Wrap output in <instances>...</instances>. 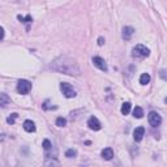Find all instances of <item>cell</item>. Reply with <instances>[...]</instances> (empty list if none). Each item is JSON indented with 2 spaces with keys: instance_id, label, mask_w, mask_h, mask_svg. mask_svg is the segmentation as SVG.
I'll use <instances>...</instances> for the list:
<instances>
[{
  "instance_id": "8",
  "label": "cell",
  "mask_w": 167,
  "mask_h": 167,
  "mask_svg": "<svg viewBox=\"0 0 167 167\" xmlns=\"http://www.w3.org/2000/svg\"><path fill=\"white\" fill-rule=\"evenodd\" d=\"M144 136H145V128L144 127H137L135 131H133V140L136 142H140Z\"/></svg>"
},
{
  "instance_id": "14",
  "label": "cell",
  "mask_w": 167,
  "mask_h": 167,
  "mask_svg": "<svg viewBox=\"0 0 167 167\" xmlns=\"http://www.w3.org/2000/svg\"><path fill=\"white\" fill-rule=\"evenodd\" d=\"M17 18H18V21H21L22 24H27V30H29V25L33 22V17L30 14H27L26 17H24V16H21V14H18L17 16Z\"/></svg>"
},
{
  "instance_id": "19",
  "label": "cell",
  "mask_w": 167,
  "mask_h": 167,
  "mask_svg": "<svg viewBox=\"0 0 167 167\" xmlns=\"http://www.w3.org/2000/svg\"><path fill=\"white\" fill-rule=\"evenodd\" d=\"M65 157L67 158H75V157H77V150L76 149H68L65 152Z\"/></svg>"
},
{
  "instance_id": "2",
  "label": "cell",
  "mask_w": 167,
  "mask_h": 167,
  "mask_svg": "<svg viewBox=\"0 0 167 167\" xmlns=\"http://www.w3.org/2000/svg\"><path fill=\"white\" fill-rule=\"evenodd\" d=\"M150 55V50L144 46V44H137V46L132 50V56L133 58H137V59H144V58H148Z\"/></svg>"
},
{
  "instance_id": "3",
  "label": "cell",
  "mask_w": 167,
  "mask_h": 167,
  "mask_svg": "<svg viewBox=\"0 0 167 167\" xmlns=\"http://www.w3.org/2000/svg\"><path fill=\"white\" fill-rule=\"evenodd\" d=\"M60 90H62V93L64 94L65 98H75L77 96V93L73 89V86H72L71 84H68V82H62L60 84Z\"/></svg>"
},
{
  "instance_id": "17",
  "label": "cell",
  "mask_w": 167,
  "mask_h": 167,
  "mask_svg": "<svg viewBox=\"0 0 167 167\" xmlns=\"http://www.w3.org/2000/svg\"><path fill=\"white\" fill-rule=\"evenodd\" d=\"M150 82V75L149 73H142L140 76V84L141 85H148Z\"/></svg>"
},
{
  "instance_id": "1",
  "label": "cell",
  "mask_w": 167,
  "mask_h": 167,
  "mask_svg": "<svg viewBox=\"0 0 167 167\" xmlns=\"http://www.w3.org/2000/svg\"><path fill=\"white\" fill-rule=\"evenodd\" d=\"M51 68L54 71L60 72L63 75H68V76H80L81 75L80 67L77 64V62L69 56H65V55H62V56L55 59L51 63Z\"/></svg>"
},
{
  "instance_id": "18",
  "label": "cell",
  "mask_w": 167,
  "mask_h": 167,
  "mask_svg": "<svg viewBox=\"0 0 167 167\" xmlns=\"http://www.w3.org/2000/svg\"><path fill=\"white\" fill-rule=\"evenodd\" d=\"M42 146H43V149H44V152L46 153H48L50 150H52V144H51V141L50 140H43V144H42Z\"/></svg>"
},
{
  "instance_id": "24",
  "label": "cell",
  "mask_w": 167,
  "mask_h": 167,
  "mask_svg": "<svg viewBox=\"0 0 167 167\" xmlns=\"http://www.w3.org/2000/svg\"><path fill=\"white\" fill-rule=\"evenodd\" d=\"M104 44V38L103 37H99L98 38V46H103Z\"/></svg>"
},
{
  "instance_id": "23",
  "label": "cell",
  "mask_w": 167,
  "mask_h": 167,
  "mask_svg": "<svg viewBox=\"0 0 167 167\" xmlns=\"http://www.w3.org/2000/svg\"><path fill=\"white\" fill-rule=\"evenodd\" d=\"M158 75H159V77H161V79H162L163 81H167V71H166V69H161Z\"/></svg>"
},
{
  "instance_id": "12",
  "label": "cell",
  "mask_w": 167,
  "mask_h": 167,
  "mask_svg": "<svg viewBox=\"0 0 167 167\" xmlns=\"http://www.w3.org/2000/svg\"><path fill=\"white\" fill-rule=\"evenodd\" d=\"M24 129H25L26 132H29V133L35 132V124L33 123L31 120H25V121H24Z\"/></svg>"
},
{
  "instance_id": "11",
  "label": "cell",
  "mask_w": 167,
  "mask_h": 167,
  "mask_svg": "<svg viewBox=\"0 0 167 167\" xmlns=\"http://www.w3.org/2000/svg\"><path fill=\"white\" fill-rule=\"evenodd\" d=\"M112 157H114V150L111 148H104L102 150V158L103 159L110 161V159H112Z\"/></svg>"
},
{
  "instance_id": "21",
  "label": "cell",
  "mask_w": 167,
  "mask_h": 167,
  "mask_svg": "<svg viewBox=\"0 0 167 167\" xmlns=\"http://www.w3.org/2000/svg\"><path fill=\"white\" fill-rule=\"evenodd\" d=\"M56 125L58 127H65L67 125V119L65 118H58L56 119Z\"/></svg>"
},
{
  "instance_id": "6",
  "label": "cell",
  "mask_w": 167,
  "mask_h": 167,
  "mask_svg": "<svg viewBox=\"0 0 167 167\" xmlns=\"http://www.w3.org/2000/svg\"><path fill=\"white\" fill-rule=\"evenodd\" d=\"M88 127L90 128L92 131H99L102 128V124H101V121H99L96 116H90L88 120Z\"/></svg>"
},
{
  "instance_id": "7",
  "label": "cell",
  "mask_w": 167,
  "mask_h": 167,
  "mask_svg": "<svg viewBox=\"0 0 167 167\" xmlns=\"http://www.w3.org/2000/svg\"><path fill=\"white\" fill-rule=\"evenodd\" d=\"M93 64H94V67H97L98 69H101L103 72H107V69H108V67H107V64H106L104 59L99 58V56L93 58Z\"/></svg>"
},
{
  "instance_id": "9",
  "label": "cell",
  "mask_w": 167,
  "mask_h": 167,
  "mask_svg": "<svg viewBox=\"0 0 167 167\" xmlns=\"http://www.w3.org/2000/svg\"><path fill=\"white\" fill-rule=\"evenodd\" d=\"M133 34H135V29H133L132 26L123 27V33H121V35H123V38H124L125 41H129Z\"/></svg>"
},
{
  "instance_id": "16",
  "label": "cell",
  "mask_w": 167,
  "mask_h": 167,
  "mask_svg": "<svg viewBox=\"0 0 167 167\" xmlns=\"http://www.w3.org/2000/svg\"><path fill=\"white\" fill-rule=\"evenodd\" d=\"M133 116L137 119H141L144 116V110L141 107H138V106H136V107L133 108Z\"/></svg>"
},
{
  "instance_id": "10",
  "label": "cell",
  "mask_w": 167,
  "mask_h": 167,
  "mask_svg": "<svg viewBox=\"0 0 167 167\" xmlns=\"http://www.w3.org/2000/svg\"><path fill=\"white\" fill-rule=\"evenodd\" d=\"M44 167H59V161L54 157H46L44 158Z\"/></svg>"
},
{
  "instance_id": "25",
  "label": "cell",
  "mask_w": 167,
  "mask_h": 167,
  "mask_svg": "<svg viewBox=\"0 0 167 167\" xmlns=\"http://www.w3.org/2000/svg\"><path fill=\"white\" fill-rule=\"evenodd\" d=\"M0 30H2V39H4V27H2Z\"/></svg>"
},
{
  "instance_id": "20",
  "label": "cell",
  "mask_w": 167,
  "mask_h": 167,
  "mask_svg": "<svg viewBox=\"0 0 167 167\" xmlns=\"http://www.w3.org/2000/svg\"><path fill=\"white\" fill-rule=\"evenodd\" d=\"M17 114H16V112H13V114H10V116H8V118H7V123L8 124H14V120L16 119H17Z\"/></svg>"
},
{
  "instance_id": "15",
  "label": "cell",
  "mask_w": 167,
  "mask_h": 167,
  "mask_svg": "<svg viewBox=\"0 0 167 167\" xmlns=\"http://www.w3.org/2000/svg\"><path fill=\"white\" fill-rule=\"evenodd\" d=\"M131 108H132V104L129 102H124L121 104V108H120V112L123 115H128L131 112Z\"/></svg>"
},
{
  "instance_id": "4",
  "label": "cell",
  "mask_w": 167,
  "mask_h": 167,
  "mask_svg": "<svg viewBox=\"0 0 167 167\" xmlns=\"http://www.w3.org/2000/svg\"><path fill=\"white\" fill-rule=\"evenodd\" d=\"M31 90V82L27 80H20L17 82V92L22 96H26L29 94V92Z\"/></svg>"
},
{
  "instance_id": "26",
  "label": "cell",
  "mask_w": 167,
  "mask_h": 167,
  "mask_svg": "<svg viewBox=\"0 0 167 167\" xmlns=\"http://www.w3.org/2000/svg\"><path fill=\"white\" fill-rule=\"evenodd\" d=\"M165 103H167V98H165Z\"/></svg>"
},
{
  "instance_id": "13",
  "label": "cell",
  "mask_w": 167,
  "mask_h": 167,
  "mask_svg": "<svg viewBox=\"0 0 167 167\" xmlns=\"http://www.w3.org/2000/svg\"><path fill=\"white\" fill-rule=\"evenodd\" d=\"M9 103H10V98L7 96V94H5V93L0 94V106L4 108V107H7Z\"/></svg>"
},
{
  "instance_id": "5",
  "label": "cell",
  "mask_w": 167,
  "mask_h": 167,
  "mask_svg": "<svg viewBox=\"0 0 167 167\" xmlns=\"http://www.w3.org/2000/svg\"><path fill=\"white\" fill-rule=\"evenodd\" d=\"M148 119H149V124L152 127H158L161 123H162V118H161V115L158 112H155V111H150L149 115H148Z\"/></svg>"
},
{
  "instance_id": "22",
  "label": "cell",
  "mask_w": 167,
  "mask_h": 167,
  "mask_svg": "<svg viewBox=\"0 0 167 167\" xmlns=\"http://www.w3.org/2000/svg\"><path fill=\"white\" fill-rule=\"evenodd\" d=\"M50 104V101H46V102H44L43 104H42V108L43 110H55V108H56V107H55V106H48Z\"/></svg>"
}]
</instances>
